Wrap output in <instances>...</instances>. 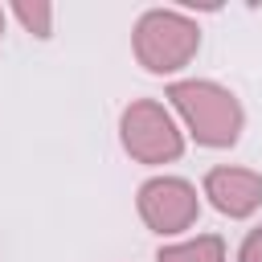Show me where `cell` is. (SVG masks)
Listing matches in <instances>:
<instances>
[{
	"instance_id": "obj_3",
	"label": "cell",
	"mask_w": 262,
	"mask_h": 262,
	"mask_svg": "<svg viewBox=\"0 0 262 262\" xmlns=\"http://www.w3.org/2000/svg\"><path fill=\"white\" fill-rule=\"evenodd\" d=\"M123 143L135 160L143 164H164L180 156V131L168 119V111L160 102H131L123 115Z\"/></svg>"
},
{
	"instance_id": "obj_2",
	"label": "cell",
	"mask_w": 262,
	"mask_h": 262,
	"mask_svg": "<svg viewBox=\"0 0 262 262\" xmlns=\"http://www.w3.org/2000/svg\"><path fill=\"white\" fill-rule=\"evenodd\" d=\"M135 53L151 74L180 70L196 53V25L180 12H147L135 29Z\"/></svg>"
},
{
	"instance_id": "obj_4",
	"label": "cell",
	"mask_w": 262,
	"mask_h": 262,
	"mask_svg": "<svg viewBox=\"0 0 262 262\" xmlns=\"http://www.w3.org/2000/svg\"><path fill=\"white\" fill-rule=\"evenodd\" d=\"M139 213L156 233H180L196 221V192L184 180H147L139 188Z\"/></svg>"
},
{
	"instance_id": "obj_8",
	"label": "cell",
	"mask_w": 262,
	"mask_h": 262,
	"mask_svg": "<svg viewBox=\"0 0 262 262\" xmlns=\"http://www.w3.org/2000/svg\"><path fill=\"white\" fill-rule=\"evenodd\" d=\"M242 262H262V229H254L242 246Z\"/></svg>"
},
{
	"instance_id": "obj_5",
	"label": "cell",
	"mask_w": 262,
	"mask_h": 262,
	"mask_svg": "<svg viewBox=\"0 0 262 262\" xmlns=\"http://www.w3.org/2000/svg\"><path fill=\"white\" fill-rule=\"evenodd\" d=\"M205 192L213 196V205L221 213L246 217L262 201V176L258 172H246V168H213L205 176Z\"/></svg>"
},
{
	"instance_id": "obj_1",
	"label": "cell",
	"mask_w": 262,
	"mask_h": 262,
	"mask_svg": "<svg viewBox=\"0 0 262 262\" xmlns=\"http://www.w3.org/2000/svg\"><path fill=\"white\" fill-rule=\"evenodd\" d=\"M168 98L180 106V115L188 119L192 135L209 147H225L237 139L242 131V106L229 90L213 86V82H180L168 90Z\"/></svg>"
},
{
	"instance_id": "obj_6",
	"label": "cell",
	"mask_w": 262,
	"mask_h": 262,
	"mask_svg": "<svg viewBox=\"0 0 262 262\" xmlns=\"http://www.w3.org/2000/svg\"><path fill=\"white\" fill-rule=\"evenodd\" d=\"M160 262H225V246L221 237H196V242L160 250Z\"/></svg>"
},
{
	"instance_id": "obj_9",
	"label": "cell",
	"mask_w": 262,
	"mask_h": 262,
	"mask_svg": "<svg viewBox=\"0 0 262 262\" xmlns=\"http://www.w3.org/2000/svg\"><path fill=\"white\" fill-rule=\"evenodd\" d=\"M0 29H4V16H0Z\"/></svg>"
},
{
	"instance_id": "obj_7",
	"label": "cell",
	"mask_w": 262,
	"mask_h": 262,
	"mask_svg": "<svg viewBox=\"0 0 262 262\" xmlns=\"http://www.w3.org/2000/svg\"><path fill=\"white\" fill-rule=\"evenodd\" d=\"M16 16L37 33V37H49V4H16Z\"/></svg>"
}]
</instances>
